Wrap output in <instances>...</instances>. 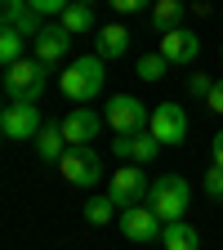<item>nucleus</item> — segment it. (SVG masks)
<instances>
[{
	"instance_id": "f257e3e1",
	"label": "nucleus",
	"mask_w": 223,
	"mask_h": 250,
	"mask_svg": "<svg viewBox=\"0 0 223 250\" xmlns=\"http://www.w3.org/2000/svg\"><path fill=\"white\" fill-rule=\"evenodd\" d=\"M103 81H107V72H103V58L99 54H85V58H72L67 67H62V94H67L72 103H94L103 94Z\"/></svg>"
},
{
	"instance_id": "f03ea898",
	"label": "nucleus",
	"mask_w": 223,
	"mask_h": 250,
	"mask_svg": "<svg viewBox=\"0 0 223 250\" xmlns=\"http://www.w3.org/2000/svg\"><path fill=\"white\" fill-rule=\"evenodd\" d=\"M5 94H9V103H36L41 94L49 89V67L31 54V58H18L5 67Z\"/></svg>"
},
{
	"instance_id": "7ed1b4c3",
	"label": "nucleus",
	"mask_w": 223,
	"mask_h": 250,
	"mask_svg": "<svg viewBox=\"0 0 223 250\" xmlns=\"http://www.w3.org/2000/svg\"><path fill=\"white\" fill-rule=\"evenodd\" d=\"M187 201H192V188H187L183 174H161V179H152V188H147V206L161 214V224L183 219L187 214Z\"/></svg>"
},
{
	"instance_id": "20e7f679",
	"label": "nucleus",
	"mask_w": 223,
	"mask_h": 250,
	"mask_svg": "<svg viewBox=\"0 0 223 250\" xmlns=\"http://www.w3.org/2000/svg\"><path fill=\"white\" fill-rule=\"evenodd\" d=\"M58 170H62V179H67L72 188H94V183L103 179V156L94 152L89 143H81V147H67V152H62Z\"/></svg>"
},
{
	"instance_id": "39448f33",
	"label": "nucleus",
	"mask_w": 223,
	"mask_h": 250,
	"mask_svg": "<svg viewBox=\"0 0 223 250\" xmlns=\"http://www.w3.org/2000/svg\"><path fill=\"white\" fill-rule=\"evenodd\" d=\"M103 116H107V125H112L116 134H139V130H147L152 107H143L139 99H130V94H112L107 107H103Z\"/></svg>"
},
{
	"instance_id": "423d86ee",
	"label": "nucleus",
	"mask_w": 223,
	"mask_h": 250,
	"mask_svg": "<svg viewBox=\"0 0 223 250\" xmlns=\"http://www.w3.org/2000/svg\"><path fill=\"white\" fill-rule=\"evenodd\" d=\"M147 188H152V179H147L139 166H125V170H116V174L107 179V197H112L121 210H134V206H147Z\"/></svg>"
},
{
	"instance_id": "0eeeda50",
	"label": "nucleus",
	"mask_w": 223,
	"mask_h": 250,
	"mask_svg": "<svg viewBox=\"0 0 223 250\" xmlns=\"http://www.w3.org/2000/svg\"><path fill=\"white\" fill-rule=\"evenodd\" d=\"M0 130H5V139H14V143H36V134L45 130L41 125V107L36 103H9L5 112H0Z\"/></svg>"
},
{
	"instance_id": "6e6552de",
	"label": "nucleus",
	"mask_w": 223,
	"mask_h": 250,
	"mask_svg": "<svg viewBox=\"0 0 223 250\" xmlns=\"http://www.w3.org/2000/svg\"><path fill=\"white\" fill-rule=\"evenodd\" d=\"M121 232L125 241H134V246H147V241H161V214H156L152 206H134V210H121Z\"/></svg>"
},
{
	"instance_id": "1a4fd4ad",
	"label": "nucleus",
	"mask_w": 223,
	"mask_h": 250,
	"mask_svg": "<svg viewBox=\"0 0 223 250\" xmlns=\"http://www.w3.org/2000/svg\"><path fill=\"white\" fill-rule=\"evenodd\" d=\"M147 130L161 139V147L170 143H183L187 139V112L179 107V103H161V107H152V121H147Z\"/></svg>"
},
{
	"instance_id": "9d476101",
	"label": "nucleus",
	"mask_w": 223,
	"mask_h": 250,
	"mask_svg": "<svg viewBox=\"0 0 223 250\" xmlns=\"http://www.w3.org/2000/svg\"><path fill=\"white\" fill-rule=\"evenodd\" d=\"M58 125H62V139H67L72 147H81V143H94V139H99V130L107 125V116H99L94 107H72Z\"/></svg>"
},
{
	"instance_id": "9b49d317",
	"label": "nucleus",
	"mask_w": 223,
	"mask_h": 250,
	"mask_svg": "<svg viewBox=\"0 0 223 250\" xmlns=\"http://www.w3.org/2000/svg\"><path fill=\"white\" fill-rule=\"evenodd\" d=\"M156 54H161L170 67H174V62H197L201 36H197V31H187V27H174V31H165V36H161V49H156Z\"/></svg>"
},
{
	"instance_id": "f8f14e48",
	"label": "nucleus",
	"mask_w": 223,
	"mask_h": 250,
	"mask_svg": "<svg viewBox=\"0 0 223 250\" xmlns=\"http://www.w3.org/2000/svg\"><path fill=\"white\" fill-rule=\"evenodd\" d=\"M112 152L121 156V161H130V166H143V161H152V156L161 152V139H156L152 130H139V134H116Z\"/></svg>"
},
{
	"instance_id": "ddd939ff",
	"label": "nucleus",
	"mask_w": 223,
	"mask_h": 250,
	"mask_svg": "<svg viewBox=\"0 0 223 250\" xmlns=\"http://www.w3.org/2000/svg\"><path fill=\"white\" fill-rule=\"evenodd\" d=\"M67 45H72V31L62 27V22H54V27H45L36 41H31V49H36V58L45 62V67H54V62H62V54H67Z\"/></svg>"
},
{
	"instance_id": "4468645a",
	"label": "nucleus",
	"mask_w": 223,
	"mask_h": 250,
	"mask_svg": "<svg viewBox=\"0 0 223 250\" xmlns=\"http://www.w3.org/2000/svg\"><path fill=\"white\" fill-rule=\"evenodd\" d=\"M94 54H99L103 62H112V58H125V54H130V31H125L121 22H107V27H99V36H94Z\"/></svg>"
},
{
	"instance_id": "2eb2a0df",
	"label": "nucleus",
	"mask_w": 223,
	"mask_h": 250,
	"mask_svg": "<svg viewBox=\"0 0 223 250\" xmlns=\"http://www.w3.org/2000/svg\"><path fill=\"white\" fill-rule=\"evenodd\" d=\"M161 246L165 250H197L201 246V232L187 224V219H174V224H165V232H161Z\"/></svg>"
},
{
	"instance_id": "dca6fc26",
	"label": "nucleus",
	"mask_w": 223,
	"mask_h": 250,
	"mask_svg": "<svg viewBox=\"0 0 223 250\" xmlns=\"http://www.w3.org/2000/svg\"><path fill=\"white\" fill-rule=\"evenodd\" d=\"M18 58H27V36L5 22V27H0V62L9 67V62H18Z\"/></svg>"
},
{
	"instance_id": "f3484780",
	"label": "nucleus",
	"mask_w": 223,
	"mask_h": 250,
	"mask_svg": "<svg viewBox=\"0 0 223 250\" xmlns=\"http://www.w3.org/2000/svg\"><path fill=\"white\" fill-rule=\"evenodd\" d=\"M67 139H62V125H45V130L36 134V152H41V161H62V147Z\"/></svg>"
},
{
	"instance_id": "a211bd4d",
	"label": "nucleus",
	"mask_w": 223,
	"mask_h": 250,
	"mask_svg": "<svg viewBox=\"0 0 223 250\" xmlns=\"http://www.w3.org/2000/svg\"><path fill=\"white\" fill-rule=\"evenodd\" d=\"M179 18H183V0H156V5H152V22H156L161 36L179 27Z\"/></svg>"
},
{
	"instance_id": "6ab92c4d",
	"label": "nucleus",
	"mask_w": 223,
	"mask_h": 250,
	"mask_svg": "<svg viewBox=\"0 0 223 250\" xmlns=\"http://www.w3.org/2000/svg\"><path fill=\"white\" fill-rule=\"evenodd\" d=\"M5 22H9V27H18L27 41H36L41 31H45V27H41V14L31 9V5H22V9H9V14H5Z\"/></svg>"
},
{
	"instance_id": "aec40b11",
	"label": "nucleus",
	"mask_w": 223,
	"mask_h": 250,
	"mask_svg": "<svg viewBox=\"0 0 223 250\" xmlns=\"http://www.w3.org/2000/svg\"><path fill=\"white\" fill-rule=\"evenodd\" d=\"M58 22L67 27L72 36H85V31H94V9H89V5H67Z\"/></svg>"
},
{
	"instance_id": "412c9836",
	"label": "nucleus",
	"mask_w": 223,
	"mask_h": 250,
	"mask_svg": "<svg viewBox=\"0 0 223 250\" xmlns=\"http://www.w3.org/2000/svg\"><path fill=\"white\" fill-rule=\"evenodd\" d=\"M85 219H89L94 228H103V224H112V219H121V206L103 192V197H94V201L85 206Z\"/></svg>"
},
{
	"instance_id": "4be33fe9",
	"label": "nucleus",
	"mask_w": 223,
	"mask_h": 250,
	"mask_svg": "<svg viewBox=\"0 0 223 250\" xmlns=\"http://www.w3.org/2000/svg\"><path fill=\"white\" fill-rule=\"evenodd\" d=\"M134 72H139V76H143V81H161V76H165V72H170V62H165V58H161V54H143V58H139V62H134Z\"/></svg>"
},
{
	"instance_id": "5701e85b",
	"label": "nucleus",
	"mask_w": 223,
	"mask_h": 250,
	"mask_svg": "<svg viewBox=\"0 0 223 250\" xmlns=\"http://www.w3.org/2000/svg\"><path fill=\"white\" fill-rule=\"evenodd\" d=\"M27 5H31V9H36L41 18H54V14L62 18V9H67V5H72V0H27Z\"/></svg>"
},
{
	"instance_id": "b1692460",
	"label": "nucleus",
	"mask_w": 223,
	"mask_h": 250,
	"mask_svg": "<svg viewBox=\"0 0 223 250\" xmlns=\"http://www.w3.org/2000/svg\"><path fill=\"white\" fill-rule=\"evenodd\" d=\"M107 5H112L116 14H143V9L156 5V0H107Z\"/></svg>"
},
{
	"instance_id": "393cba45",
	"label": "nucleus",
	"mask_w": 223,
	"mask_h": 250,
	"mask_svg": "<svg viewBox=\"0 0 223 250\" xmlns=\"http://www.w3.org/2000/svg\"><path fill=\"white\" fill-rule=\"evenodd\" d=\"M205 192H210L214 201H223V170H219V166H210V174H205Z\"/></svg>"
},
{
	"instance_id": "a878e982",
	"label": "nucleus",
	"mask_w": 223,
	"mask_h": 250,
	"mask_svg": "<svg viewBox=\"0 0 223 250\" xmlns=\"http://www.w3.org/2000/svg\"><path fill=\"white\" fill-rule=\"evenodd\" d=\"M205 103H210V112H219V116H223V76H219V81H214V89L205 94Z\"/></svg>"
},
{
	"instance_id": "bb28decb",
	"label": "nucleus",
	"mask_w": 223,
	"mask_h": 250,
	"mask_svg": "<svg viewBox=\"0 0 223 250\" xmlns=\"http://www.w3.org/2000/svg\"><path fill=\"white\" fill-rule=\"evenodd\" d=\"M210 156H214V166H219V170H223V130H219V134H214V143H210Z\"/></svg>"
},
{
	"instance_id": "cd10ccee",
	"label": "nucleus",
	"mask_w": 223,
	"mask_h": 250,
	"mask_svg": "<svg viewBox=\"0 0 223 250\" xmlns=\"http://www.w3.org/2000/svg\"><path fill=\"white\" fill-rule=\"evenodd\" d=\"M22 5H27V0H0V9H5V14L9 9H22Z\"/></svg>"
},
{
	"instance_id": "c85d7f7f",
	"label": "nucleus",
	"mask_w": 223,
	"mask_h": 250,
	"mask_svg": "<svg viewBox=\"0 0 223 250\" xmlns=\"http://www.w3.org/2000/svg\"><path fill=\"white\" fill-rule=\"evenodd\" d=\"M72 5H94V0H72Z\"/></svg>"
}]
</instances>
